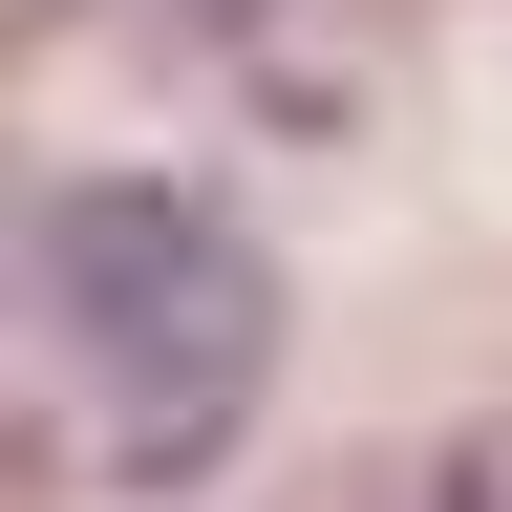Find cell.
<instances>
[{
  "label": "cell",
  "mask_w": 512,
  "mask_h": 512,
  "mask_svg": "<svg viewBox=\"0 0 512 512\" xmlns=\"http://www.w3.org/2000/svg\"><path fill=\"white\" fill-rule=\"evenodd\" d=\"M22 278H43V342H64L86 448H107L128 491H192L256 427V384H278V278H256V235L214 214V192L86 171V192H43Z\"/></svg>",
  "instance_id": "cell-1"
}]
</instances>
